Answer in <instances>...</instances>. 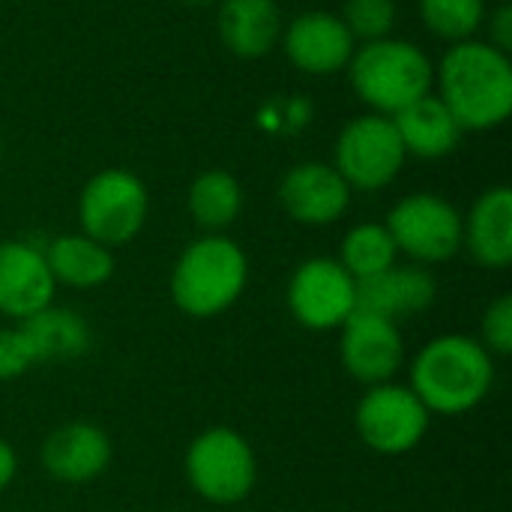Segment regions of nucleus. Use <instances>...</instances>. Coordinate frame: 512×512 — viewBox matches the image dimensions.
I'll return each instance as SVG.
<instances>
[{
    "instance_id": "f257e3e1",
    "label": "nucleus",
    "mask_w": 512,
    "mask_h": 512,
    "mask_svg": "<svg viewBox=\"0 0 512 512\" xmlns=\"http://www.w3.org/2000/svg\"><path fill=\"white\" fill-rule=\"evenodd\" d=\"M438 99L456 117L462 132L501 126L512 111V60L483 39H465L447 48L435 69Z\"/></svg>"
},
{
    "instance_id": "f03ea898",
    "label": "nucleus",
    "mask_w": 512,
    "mask_h": 512,
    "mask_svg": "<svg viewBox=\"0 0 512 512\" xmlns=\"http://www.w3.org/2000/svg\"><path fill=\"white\" fill-rule=\"evenodd\" d=\"M495 384V360L474 336L429 339L411 360V390L429 414L459 417L474 411Z\"/></svg>"
},
{
    "instance_id": "7ed1b4c3",
    "label": "nucleus",
    "mask_w": 512,
    "mask_h": 512,
    "mask_svg": "<svg viewBox=\"0 0 512 512\" xmlns=\"http://www.w3.org/2000/svg\"><path fill=\"white\" fill-rule=\"evenodd\" d=\"M348 78L372 114L396 117L402 108L429 96L435 87V66L423 48L408 39L384 36L360 42L348 63Z\"/></svg>"
},
{
    "instance_id": "20e7f679",
    "label": "nucleus",
    "mask_w": 512,
    "mask_h": 512,
    "mask_svg": "<svg viewBox=\"0 0 512 512\" xmlns=\"http://www.w3.org/2000/svg\"><path fill=\"white\" fill-rule=\"evenodd\" d=\"M249 285V258L225 234L192 240L171 270V300L189 318H216L231 309Z\"/></svg>"
},
{
    "instance_id": "39448f33",
    "label": "nucleus",
    "mask_w": 512,
    "mask_h": 512,
    "mask_svg": "<svg viewBox=\"0 0 512 512\" xmlns=\"http://www.w3.org/2000/svg\"><path fill=\"white\" fill-rule=\"evenodd\" d=\"M186 480L192 492L210 504H240L252 495L258 480L255 450L240 432L213 426L189 444Z\"/></svg>"
},
{
    "instance_id": "423d86ee",
    "label": "nucleus",
    "mask_w": 512,
    "mask_h": 512,
    "mask_svg": "<svg viewBox=\"0 0 512 512\" xmlns=\"http://www.w3.org/2000/svg\"><path fill=\"white\" fill-rule=\"evenodd\" d=\"M150 213V192L126 168H105L93 174L78 195L81 234L114 249L132 243Z\"/></svg>"
},
{
    "instance_id": "0eeeda50",
    "label": "nucleus",
    "mask_w": 512,
    "mask_h": 512,
    "mask_svg": "<svg viewBox=\"0 0 512 512\" xmlns=\"http://www.w3.org/2000/svg\"><path fill=\"white\" fill-rule=\"evenodd\" d=\"M384 225L399 255H408L414 264H423V267L456 258L465 243L462 213L456 210V204L432 192L405 195L387 213Z\"/></svg>"
},
{
    "instance_id": "6e6552de",
    "label": "nucleus",
    "mask_w": 512,
    "mask_h": 512,
    "mask_svg": "<svg viewBox=\"0 0 512 512\" xmlns=\"http://www.w3.org/2000/svg\"><path fill=\"white\" fill-rule=\"evenodd\" d=\"M405 147L390 117L360 114L336 138L333 168L351 186V192H381L405 168Z\"/></svg>"
},
{
    "instance_id": "1a4fd4ad",
    "label": "nucleus",
    "mask_w": 512,
    "mask_h": 512,
    "mask_svg": "<svg viewBox=\"0 0 512 512\" xmlns=\"http://www.w3.org/2000/svg\"><path fill=\"white\" fill-rule=\"evenodd\" d=\"M432 423L429 408L405 384H375L354 411L360 441L378 456H405L420 447Z\"/></svg>"
},
{
    "instance_id": "9d476101",
    "label": "nucleus",
    "mask_w": 512,
    "mask_h": 512,
    "mask_svg": "<svg viewBox=\"0 0 512 512\" xmlns=\"http://www.w3.org/2000/svg\"><path fill=\"white\" fill-rule=\"evenodd\" d=\"M285 300L300 327L330 333L357 312V279L336 258H309L291 273Z\"/></svg>"
},
{
    "instance_id": "9b49d317",
    "label": "nucleus",
    "mask_w": 512,
    "mask_h": 512,
    "mask_svg": "<svg viewBox=\"0 0 512 512\" xmlns=\"http://www.w3.org/2000/svg\"><path fill=\"white\" fill-rule=\"evenodd\" d=\"M339 330V357L354 381L375 387L396 378L405 363V339L396 321L369 312H354Z\"/></svg>"
},
{
    "instance_id": "f8f14e48",
    "label": "nucleus",
    "mask_w": 512,
    "mask_h": 512,
    "mask_svg": "<svg viewBox=\"0 0 512 512\" xmlns=\"http://www.w3.org/2000/svg\"><path fill=\"white\" fill-rule=\"evenodd\" d=\"M282 51L294 69L306 75H339L354 57V36L336 12L309 9L282 27Z\"/></svg>"
},
{
    "instance_id": "ddd939ff",
    "label": "nucleus",
    "mask_w": 512,
    "mask_h": 512,
    "mask_svg": "<svg viewBox=\"0 0 512 512\" xmlns=\"http://www.w3.org/2000/svg\"><path fill=\"white\" fill-rule=\"evenodd\" d=\"M282 210L309 228L339 222L351 207V186L327 162H300L285 171L279 183Z\"/></svg>"
},
{
    "instance_id": "4468645a",
    "label": "nucleus",
    "mask_w": 512,
    "mask_h": 512,
    "mask_svg": "<svg viewBox=\"0 0 512 512\" xmlns=\"http://www.w3.org/2000/svg\"><path fill=\"white\" fill-rule=\"evenodd\" d=\"M57 282L48 270L45 252L27 240L0 243V315L27 321L51 306Z\"/></svg>"
},
{
    "instance_id": "2eb2a0df",
    "label": "nucleus",
    "mask_w": 512,
    "mask_h": 512,
    "mask_svg": "<svg viewBox=\"0 0 512 512\" xmlns=\"http://www.w3.org/2000/svg\"><path fill=\"white\" fill-rule=\"evenodd\" d=\"M438 297V282L423 264H396L372 279L357 282V312L390 321L426 312Z\"/></svg>"
},
{
    "instance_id": "dca6fc26",
    "label": "nucleus",
    "mask_w": 512,
    "mask_h": 512,
    "mask_svg": "<svg viewBox=\"0 0 512 512\" xmlns=\"http://www.w3.org/2000/svg\"><path fill=\"white\" fill-rule=\"evenodd\" d=\"M111 465L108 435L84 420L63 423L42 444V468L60 483H90Z\"/></svg>"
},
{
    "instance_id": "f3484780",
    "label": "nucleus",
    "mask_w": 512,
    "mask_h": 512,
    "mask_svg": "<svg viewBox=\"0 0 512 512\" xmlns=\"http://www.w3.org/2000/svg\"><path fill=\"white\" fill-rule=\"evenodd\" d=\"M216 30L222 45L243 60H258L282 39V9L276 0H219Z\"/></svg>"
},
{
    "instance_id": "a211bd4d",
    "label": "nucleus",
    "mask_w": 512,
    "mask_h": 512,
    "mask_svg": "<svg viewBox=\"0 0 512 512\" xmlns=\"http://www.w3.org/2000/svg\"><path fill=\"white\" fill-rule=\"evenodd\" d=\"M471 258L486 270H504L512 264V192L507 186L486 189L468 219L465 243Z\"/></svg>"
},
{
    "instance_id": "6ab92c4d",
    "label": "nucleus",
    "mask_w": 512,
    "mask_h": 512,
    "mask_svg": "<svg viewBox=\"0 0 512 512\" xmlns=\"http://www.w3.org/2000/svg\"><path fill=\"white\" fill-rule=\"evenodd\" d=\"M390 120L402 138L405 153L417 159H444L462 141V126L435 93L417 99Z\"/></svg>"
},
{
    "instance_id": "aec40b11",
    "label": "nucleus",
    "mask_w": 512,
    "mask_h": 512,
    "mask_svg": "<svg viewBox=\"0 0 512 512\" xmlns=\"http://www.w3.org/2000/svg\"><path fill=\"white\" fill-rule=\"evenodd\" d=\"M42 252L57 285L90 291V288L105 285L114 276L111 249L87 234H60Z\"/></svg>"
},
{
    "instance_id": "412c9836",
    "label": "nucleus",
    "mask_w": 512,
    "mask_h": 512,
    "mask_svg": "<svg viewBox=\"0 0 512 512\" xmlns=\"http://www.w3.org/2000/svg\"><path fill=\"white\" fill-rule=\"evenodd\" d=\"M18 327L24 330L36 363L78 360L93 345V333H90V324L84 321V315H78L72 309H60V306H48V309L36 312L27 321H21Z\"/></svg>"
},
{
    "instance_id": "4be33fe9",
    "label": "nucleus",
    "mask_w": 512,
    "mask_h": 512,
    "mask_svg": "<svg viewBox=\"0 0 512 512\" xmlns=\"http://www.w3.org/2000/svg\"><path fill=\"white\" fill-rule=\"evenodd\" d=\"M186 207L198 228H204L207 234H222L228 225L237 222L243 210V186L234 174L210 168L192 180Z\"/></svg>"
},
{
    "instance_id": "5701e85b",
    "label": "nucleus",
    "mask_w": 512,
    "mask_h": 512,
    "mask_svg": "<svg viewBox=\"0 0 512 512\" xmlns=\"http://www.w3.org/2000/svg\"><path fill=\"white\" fill-rule=\"evenodd\" d=\"M396 258H399V249H396L387 225L360 222L345 234L336 261L360 282V279H372V276L396 267Z\"/></svg>"
},
{
    "instance_id": "b1692460",
    "label": "nucleus",
    "mask_w": 512,
    "mask_h": 512,
    "mask_svg": "<svg viewBox=\"0 0 512 512\" xmlns=\"http://www.w3.org/2000/svg\"><path fill=\"white\" fill-rule=\"evenodd\" d=\"M420 15L429 33L447 42L474 39L486 21V0H420Z\"/></svg>"
},
{
    "instance_id": "393cba45",
    "label": "nucleus",
    "mask_w": 512,
    "mask_h": 512,
    "mask_svg": "<svg viewBox=\"0 0 512 512\" xmlns=\"http://www.w3.org/2000/svg\"><path fill=\"white\" fill-rule=\"evenodd\" d=\"M354 36V42H375L390 36L396 24V3L393 0H345L339 15Z\"/></svg>"
},
{
    "instance_id": "a878e982",
    "label": "nucleus",
    "mask_w": 512,
    "mask_h": 512,
    "mask_svg": "<svg viewBox=\"0 0 512 512\" xmlns=\"http://www.w3.org/2000/svg\"><path fill=\"white\" fill-rule=\"evenodd\" d=\"M483 336L480 342L486 345L489 354H512V297L501 294L495 303H489V309L483 312V324H480Z\"/></svg>"
},
{
    "instance_id": "bb28decb",
    "label": "nucleus",
    "mask_w": 512,
    "mask_h": 512,
    "mask_svg": "<svg viewBox=\"0 0 512 512\" xmlns=\"http://www.w3.org/2000/svg\"><path fill=\"white\" fill-rule=\"evenodd\" d=\"M36 366L33 348L21 327H0V381H15Z\"/></svg>"
},
{
    "instance_id": "cd10ccee",
    "label": "nucleus",
    "mask_w": 512,
    "mask_h": 512,
    "mask_svg": "<svg viewBox=\"0 0 512 512\" xmlns=\"http://www.w3.org/2000/svg\"><path fill=\"white\" fill-rule=\"evenodd\" d=\"M489 42L501 51L510 54L512 48V6L504 3L492 12V30H489Z\"/></svg>"
},
{
    "instance_id": "c85d7f7f",
    "label": "nucleus",
    "mask_w": 512,
    "mask_h": 512,
    "mask_svg": "<svg viewBox=\"0 0 512 512\" xmlns=\"http://www.w3.org/2000/svg\"><path fill=\"white\" fill-rule=\"evenodd\" d=\"M15 474H18V456H15V450L0 438V492L9 489V483L15 480Z\"/></svg>"
},
{
    "instance_id": "c756f323",
    "label": "nucleus",
    "mask_w": 512,
    "mask_h": 512,
    "mask_svg": "<svg viewBox=\"0 0 512 512\" xmlns=\"http://www.w3.org/2000/svg\"><path fill=\"white\" fill-rule=\"evenodd\" d=\"M180 3H186V6H216L219 0H180Z\"/></svg>"
},
{
    "instance_id": "7c9ffc66",
    "label": "nucleus",
    "mask_w": 512,
    "mask_h": 512,
    "mask_svg": "<svg viewBox=\"0 0 512 512\" xmlns=\"http://www.w3.org/2000/svg\"><path fill=\"white\" fill-rule=\"evenodd\" d=\"M0 159H3V141H0Z\"/></svg>"
}]
</instances>
